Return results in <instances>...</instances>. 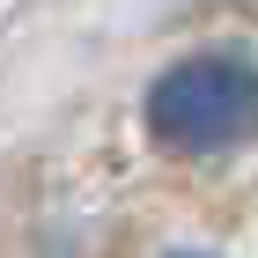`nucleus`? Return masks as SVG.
I'll list each match as a JSON object with an SVG mask.
<instances>
[{
  "label": "nucleus",
  "mask_w": 258,
  "mask_h": 258,
  "mask_svg": "<svg viewBox=\"0 0 258 258\" xmlns=\"http://www.w3.org/2000/svg\"><path fill=\"white\" fill-rule=\"evenodd\" d=\"M148 133L170 155H229L258 133V59L243 52H192L162 67L148 89Z\"/></svg>",
  "instance_id": "1"
},
{
  "label": "nucleus",
  "mask_w": 258,
  "mask_h": 258,
  "mask_svg": "<svg viewBox=\"0 0 258 258\" xmlns=\"http://www.w3.org/2000/svg\"><path fill=\"white\" fill-rule=\"evenodd\" d=\"M162 258H221V251H207V243H177V251H162Z\"/></svg>",
  "instance_id": "2"
}]
</instances>
